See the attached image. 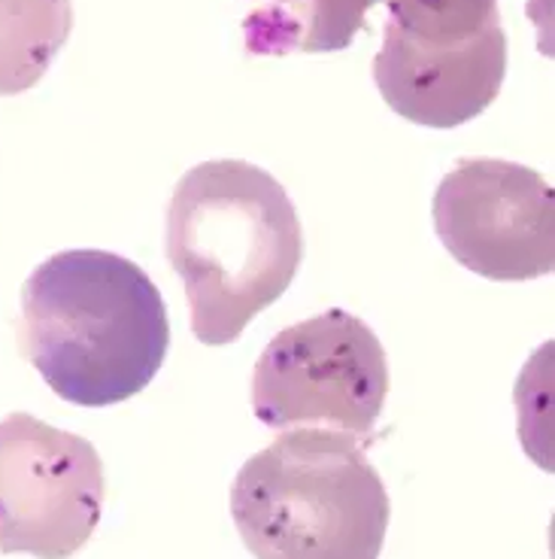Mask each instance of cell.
Here are the masks:
<instances>
[{
  "label": "cell",
  "mask_w": 555,
  "mask_h": 559,
  "mask_svg": "<svg viewBox=\"0 0 555 559\" xmlns=\"http://www.w3.org/2000/svg\"><path fill=\"white\" fill-rule=\"evenodd\" d=\"M19 347L58 399L119 405L146 390L165 365V298L125 255L56 252L22 286Z\"/></svg>",
  "instance_id": "obj_1"
},
{
  "label": "cell",
  "mask_w": 555,
  "mask_h": 559,
  "mask_svg": "<svg viewBox=\"0 0 555 559\" xmlns=\"http://www.w3.org/2000/svg\"><path fill=\"white\" fill-rule=\"evenodd\" d=\"M165 250L185 286L195 337L225 347L292 286L304 231L277 177L250 162L216 158L177 182Z\"/></svg>",
  "instance_id": "obj_2"
},
{
  "label": "cell",
  "mask_w": 555,
  "mask_h": 559,
  "mask_svg": "<svg viewBox=\"0 0 555 559\" xmlns=\"http://www.w3.org/2000/svg\"><path fill=\"white\" fill-rule=\"evenodd\" d=\"M389 514L386 484L349 432H282L231 487V518L255 559H379Z\"/></svg>",
  "instance_id": "obj_3"
},
{
  "label": "cell",
  "mask_w": 555,
  "mask_h": 559,
  "mask_svg": "<svg viewBox=\"0 0 555 559\" xmlns=\"http://www.w3.org/2000/svg\"><path fill=\"white\" fill-rule=\"evenodd\" d=\"M386 395V349L367 322L340 308L282 329L252 371V411L270 429L340 426L367 438Z\"/></svg>",
  "instance_id": "obj_4"
},
{
  "label": "cell",
  "mask_w": 555,
  "mask_h": 559,
  "mask_svg": "<svg viewBox=\"0 0 555 559\" xmlns=\"http://www.w3.org/2000/svg\"><path fill=\"white\" fill-rule=\"evenodd\" d=\"M104 462L83 435L31 414L0 419V554L70 559L95 535Z\"/></svg>",
  "instance_id": "obj_5"
},
{
  "label": "cell",
  "mask_w": 555,
  "mask_h": 559,
  "mask_svg": "<svg viewBox=\"0 0 555 559\" xmlns=\"http://www.w3.org/2000/svg\"><path fill=\"white\" fill-rule=\"evenodd\" d=\"M446 252L473 274L522 283L553 274L555 192L543 174L504 158H461L431 204Z\"/></svg>",
  "instance_id": "obj_6"
},
{
  "label": "cell",
  "mask_w": 555,
  "mask_h": 559,
  "mask_svg": "<svg viewBox=\"0 0 555 559\" xmlns=\"http://www.w3.org/2000/svg\"><path fill=\"white\" fill-rule=\"evenodd\" d=\"M507 76V34L492 25L461 43H422L386 22L374 58L383 100L407 122L456 128L476 119L498 98Z\"/></svg>",
  "instance_id": "obj_7"
},
{
  "label": "cell",
  "mask_w": 555,
  "mask_h": 559,
  "mask_svg": "<svg viewBox=\"0 0 555 559\" xmlns=\"http://www.w3.org/2000/svg\"><path fill=\"white\" fill-rule=\"evenodd\" d=\"M376 0H255L243 19L250 56L340 52L364 28Z\"/></svg>",
  "instance_id": "obj_8"
},
{
  "label": "cell",
  "mask_w": 555,
  "mask_h": 559,
  "mask_svg": "<svg viewBox=\"0 0 555 559\" xmlns=\"http://www.w3.org/2000/svg\"><path fill=\"white\" fill-rule=\"evenodd\" d=\"M70 31V0H0V98L40 83Z\"/></svg>",
  "instance_id": "obj_9"
},
{
  "label": "cell",
  "mask_w": 555,
  "mask_h": 559,
  "mask_svg": "<svg viewBox=\"0 0 555 559\" xmlns=\"http://www.w3.org/2000/svg\"><path fill=\"white\" fill-rule=\"evenodd\" d=\"M389 22L422 43H461L500 25L498 0H383Z\"/></svg>",
  "instance_id": "obj_10"
}]
</instances>
